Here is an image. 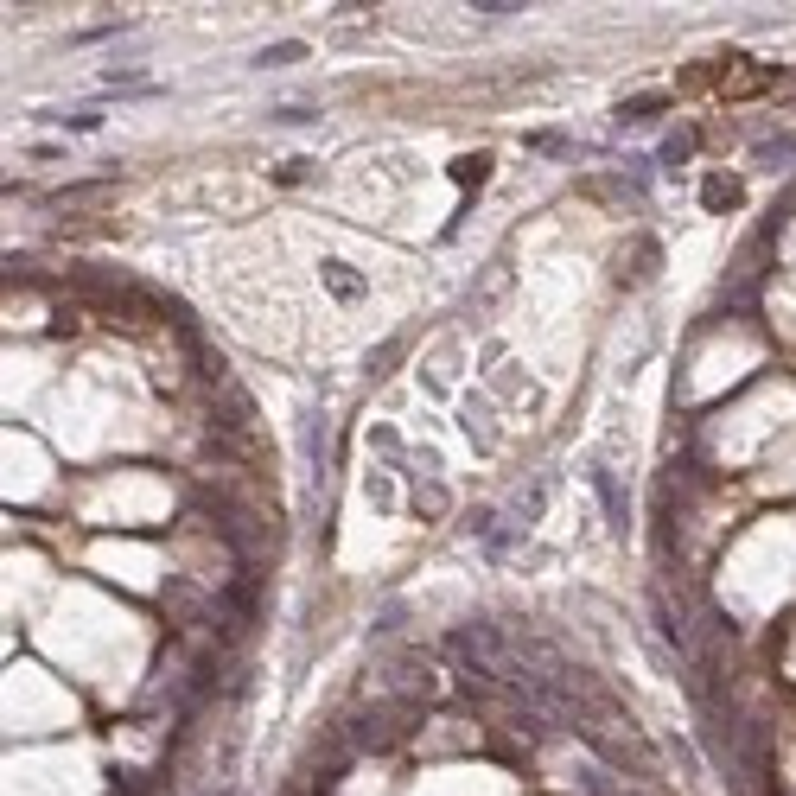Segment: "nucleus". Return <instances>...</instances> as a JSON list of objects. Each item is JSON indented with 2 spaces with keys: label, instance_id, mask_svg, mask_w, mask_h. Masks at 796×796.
Listing matches in <instances>:
<instances>
[{
  "label": "nucleus",
  "instance_id": "obj_8",
  "mask_svg": "<svg viewBox=\"0 0 796 796\" xmlns=\"http://www.w3.org/2000/svg\"><path fill=\"white\" fill-rule=\"evenodd\" d=\"M701 204H707V211H733V204H739V179H726V172H714V179L701 185Z\"/></svg>",
  "mask_w": 796,
  "mask_h": 796
},
{
  "label": "nucleus",
  "instance_id": "obj_9",
  "mask_svg": "<svg viewBox=\"0 0 796 796\" xmlns=\"http://www.w3.org/2000/svg\"><path fill=\"white\" fill-rule=\"evenodd\" d=\"M414 510L421 516H446V484L427 472V478H414Z\"/></svg>",
  "mask_w": 796,
  "mask_h": 796
},
{
  "label": "nucleus",
  "instance_id": "obj_12",
  "mask_svg": "<svg viewBox=\"0 0 796 796\" xmlns=\"http://www.w3.org/2000/svg\"><path fill=\"white\" fill-rule=\"evenodd\" d=\"M484 172H491V160H484V153H472V160H453V179H459V185H484Z\"/></svg>",
  "mask_w": 796,
  "mask_h": 796
},
{
  "label": "nucleus",
  "instance_id": "obj_6",
  "mask_svg": "<svg viewBox=\"0 0 796 796\" xmlns=\"http://www.w3.org/2000/svg\"><path fill=\"white\" fill-rule=\"evenodd\" d=\"M39 121H51V128H71V134H90V128H102V109H45Z\"/></svg>",
  "mask_w": 796,
  "mask_h": 796
},
{
  "label": "nucleus",
  "instance_id": "obj_2",
  "mask_svg": "<svg viewBox=\"0 0 796 796\" xmlns=\"http://www.w3.org/2000/svg\"><path fill=\"white\" fill-rule=\"evenodd\" d=\"M593 491H599V504H605V523H612L618 535L631 529V504H625V484H618L605 465H593Z\"/></svg>",
  "mask_w": 796,
  "mask_h": 796
},
{
  "label": "nucleus",
  "instance_id": "obj_3",
  "mask_svg": "<svg viewBox=\"0 0 796 796\" xmlns=\"http://www.w3.org/2000/svg\"><path fill=\"white\" fill-rule=\"evenodd\" d=\"M752 166L758 172H790L796 166V134H771V141L752 147Z\"/></svg>",
  "mask_w": 796,
  "mask_h": 796
},
{
  "label": "nucleus",
  "instance_id": "obj_5",
  "mask_svg": "<svg viewBox=\"0 0 796 796\" xmlns=\"http://www.w3.org/2000/svg\"><path fill=\"white\" fill-rule=\"evenodd\" d=\"M656 115H669V96H663V90L618 102V128H644V121H656Z\"/></svg>",
  "mask_w": 796,
  "mask_h": 796
},
{
  "label": "nucleus",
  "instance_id": "obj_10",
  "mask_svg": "<svg viewBox=\"0 0 796 796\" xmlns=\"http://www.w3.org/2000/svg\"><path fill=\"white\" fill-rule=\"evenodd\" d=\"M300 440H306V459H313V472H325V414H306V421H300Z\"/></svg>",
  "mask_w": 796,
  "mask_h": 796
},
{
  "label": "nucleus",
  "instance_id": "obj_7",
  "mask_svg": "<svg viewBox=\"0 0 796 796\" xmlns=\"http://www.w3.org/2000/svg\"><path fill=\"white\" fill-rule=\"evenodd\" d=\"M688 153H695V128H676V134H663V147H656V166H688Z\"/></svg>",
  "mask_w": 796,
  "mask_h": 796
},
{
  "label": "nucleus",
  "instance_id": "obj_13",
  "mask_svg": "<svg viewBox=\"0 0 796 796\" xmlns=\"http://www.w3.org/2000/svg\"><path fill=\"white\" fill-rule=\"evenodd\" d=\"M274 179H281V185H300V179H313V160H287V166H274Z\"/></svg>",
  "mask_w": 796,
  "mask_h": 796
},
{
  "label": "nucleus",
  "instance_id": "obj_14",
  "mask_svg": "<svg viewBox=\"0 0 796 796\" xmlns=\"http://www.w3.org/2000/svg\"><path fill=\"white\" fill-rule=\"evenodd\" d=\"M529 147L555 153V160H561V153H574V141H567V134H529Z\"/></svg>",
  "mask_w": 796,
  "mask_h": 796
},
{
  "label": "nucleus",
  "instance_id": "obj_15",
  "mask_svg": "<svg viewBox=\"0 0 796 796\" xmlns=\"http://www.w3.org/2000/svg\"><path fill=\"white\" fill-rule=\"evenodd\" d=\"M268 121H287V128H293V121H319V109H313V102H306V109H300V102H293V109H274Z\"/></svg>",
  "mask_w": 796,
  "mask_h": 796
},
{
  "label": "nucleus",
  "instance_id": "obj_4",
  "mask_svg": "<svg viewBox=\"0 0 796 796\" xmlns=\"http://www.w3.org/2000/svg\"><path fill=\"white\" fill-rule=\"evenodd\" d=\"M255 71H293V64H306V39H274V45H262L255 51Z\"/></svg>",
  "mask_w": 796,
  "mask_h": 796
},
{
  "label": "nucleus",
  "instance_id": "obj_11",
  "mask_svg": "<svg viewBox=\"0 0 796 796\" xmlns=\"http://www.w3.org/2000/svg\"><path fill=\"white\" fill-rule=\"evenodd\" d=\"M465 434H472L478 446H491V440H497V434H491V414H484L478 395H465Z\"/></svg>",
  "mask_w": 796,
  "mask_h": 796
},
{
  "label": "nucleus",
  "instance_id": "obj_1",
  "mask_svg": "<svg viewBox=\"0 0 796 796\" xmlns=\"http://www.w3.org/2000/svg\"><path fill=\"white\" fill-rule=\"evenodd\" d=\"M319 281L332 287V300H338V306H357L363 293H370V281H363L351 262H338V255H325V262H319Z\"/></svg>",
  "mask_w": 796,
  "mask_h": 796
}]
</instances>
